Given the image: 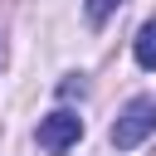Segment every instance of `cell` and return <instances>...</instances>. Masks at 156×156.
Masks as SVG:
<instances>
[{
    "label": "cell",
    "mask_w": 156,
    "mask_h": 156,
    "mask_svg": "<svg viewBox=\"0 0 156 156\" xmlns=\"http://www.w3.org/2000/svg\"><path fill=\"white\" fill-rule=\"evenodd\" d=\"M151 132H156V102H151V98H132V102L122 107V117L112 122V146H117V151H132V146H141Z\"/></svg>",
    "instance_id": "obj_1"
},
{
    "label": "cell",
    "mask_w": 156,
    "mask_h": 156,
    "mask_svg": "<svg viewBox=\"0 0 156 156\" xmlns=\"http://www.w3.org/2000/svg\"><path fill=\"white\" fill-rule=\"evenodd\" d=\"M83 136V117L78 112H49V117H39V146L44 151H54V156H63L73 141Z\"/></svg>",
    "instance_id": "obj_2"
},
{
    "label": "cell",
    "mask_w": 156,
    "mask_h": 156,
    "mask_svg": "<svg viewBox=\"0 0 156 156\" xmlns=\"http://www.w3.org/2000/svg\"><path fill=\"white\" fill-rule=\"evenodd\" d=\"M132 54H136V63H141V68H156V20H146V24L136 29Z\"/></svg>",
    "instance_id": "obj_3"
},
{
    "label": "cell",
    "mask_w": 156,
    "mask_h": 156,
    "mask_svg": "<svg viewBox=\"0 0 156 156\" xmlns=\"http://www.w3.org/2000/svg\"><path fill=\"white\" fill-rule=\"evenodd\" d=\"M83 10H88V20H93V24H102L107 15H117V10H122V0H88Z\"/></svg>",
    "instance_id": "obj_4"
}]
</instances>
